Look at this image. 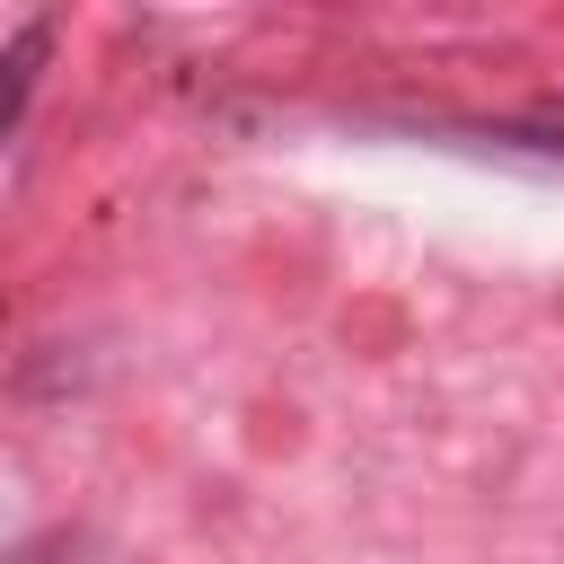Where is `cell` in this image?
<instances>
[{"mask_svg":"<svg viewBox=\"0 0 564 564\" xmlns=\"http://www.w3.org/2000/svg\"><path fill=\"white\" fill-rule=\"evenodd\" d=\"M53 62V18H26L9 44H0V141L18 132V115H26V97H35V70Z\"/></svg>","mask_w":564,"mask_h":564,"instance_id":"6da1fadb","label":"cell"}]
</instances>
